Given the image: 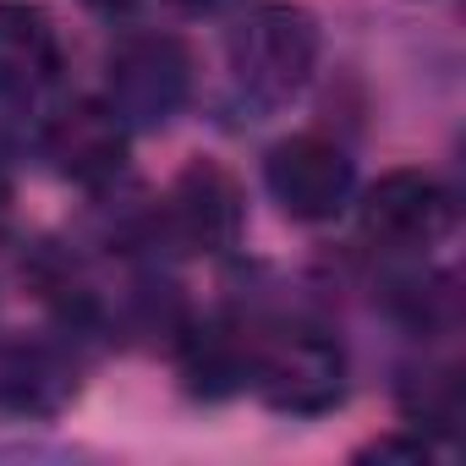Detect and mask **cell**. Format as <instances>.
I'll return each instance as SVG.
<instances>
[{"instance_id": "obj_8", "label": "cell", "mask_w": 466, "mask_h": 466, "mask_svg": "<svg viewBox=\"0 0 466 466\" xmlns=\"http://www.w3.org/2000/svg\"><path fill=\"white\" fill-rule=\"evenodd\" d=\"M61 72V39L45 6L0 0V105H34Z\"/></svg>"}, {"instance_id": "obj_4", "label": "cell", "mask_w": 466, "mask_h": 466, "mask_svg": "<svg viewBox=\"0 0 466 466\" xmlns=\"http://www.w3.org/2000/svg\"><path fill=\"white\" fill-rule=\"evenodd\" d=\"M187 50L159 34H137L110 56V110L137 127H159L187 99Z\"/></svg>"}, {"instance_id": "obj_9", "label": "cell", "mask_w": 466, "mask_h": 466, "mask_svg": "<svg viewBox=\"0 0 466 466\" xmlns=\"http://www.w3.org/2000/svg\"><path fill=\"white\" fill-rule=\"evenodd\" d=\"M83 6H94V12H116V6H132V0H83Z\"/></svg>"}, {"instance_id": "obj_3", "label": "cell", "mask_w": 466, "mask_h": 466, "mask_svg": "<svg viewBox=\"0 0 466 466\" xmlns=\"http://www.w3.org/2000/svg\"><path fill=\"white\" fill-rule=\"evenodd\" d=\"M159 230L181 253H225L242 237V192L214 159H192L165 192Z\"/></svg>"}, {"instance_id": "obj_1", "label": "cell", "mask_w": 466, "mask_h": 466, "mask_svg": "<svg viewBox=\"0 0 466 466\" xmlns=\"http://www.w3.org/2000/svg\"><path fill=\"white\" fill-rule=\"evenodd\" d=\"M313 66H319V23L291 0H269L230 34V77L264 110L291 105L308 88Z\"/></svg>"}, {"instance_id": "obj_7", "label": "cell", "mask_w": 466, "mask_h": 466, "mask_svg": "<svg viewBox=\"0 0 466 466\" xmlns=\"http://www.w3.org/2000/svg\"><path fill=\"white\" fill-rule=\"evenodd\" d=\"M45 154L66 181L105 187L127 165V121L99 99H77L45 127Z\"/></svg>"}, {"instance_id": "obj_6", "label": "cell", "mask_w": 466, "mask_h": 466, "mask_svg": "<svg viewBox=\"0 0 466 466\" xmlns=\"http://www.w3.org/2000/svg\"><path fill=\"white\" fill-rule=\"evenodd\" d=\"M450 192L422 170H390L362 198V237L384 248H428L450 230Z\"/></svg>"}, {"instance_id": "obj_10", "label": "cell", "mask_w": 466, "mask_h": 466, "mask_svg": "<svg viewBox=\"0 0 466 466\" xmlns=\"http://www.w3.org/2000/svg\"><path fill=\"white\" fill-rule=\"evenodd\" d=\"M0 219H6V192H0Z\"/></svg>"}, {"instance_id": "obj_2", "label": "cell", "mask_w": 466, "mask_h": 466, "mask_svg": "<svg viewBox=\"0 0 466 466\" xmlns=\"http://www.w3.org/2000/svg\"><path fill=\"white\" fill-rule=\"evenodd\" d=\"M258 379V395L275 406V411H329L346 390V362H340V346L313 335V329H297V335H280L275 346L253 351V373Z\"/></svg>"}, {"instance_id": "obj_5", "label": "cell", "mask_w": 466, "mask_h": 466, "mask_svg": "<svg viewBox=\"0 0 466 466\" xmlns=\"http://www.w3.org/2000/svg\"><path fill=\"white\" fill-rule=\"evenodd\" d=\"M264 181L275 192V203L291 214V219H335L346 203H351V159L329 143V137H286L269 148V165H264Z\"/></svg>"}]
</instances>
